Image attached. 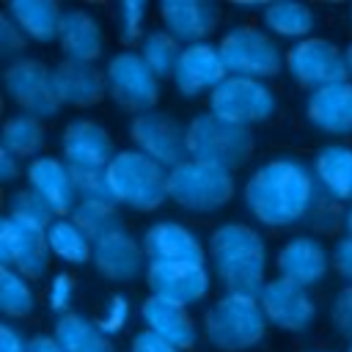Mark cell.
<instances>
[{"instance_id":"cell-44","label":"cell","mask_w":352,"mask_h":352,"mask_svg":"<svg viewBox=\"0 0 352 352\" xmlns=\"http://www.w3.org/2000/svg\"><path fill=\"white\" fill-rule=\"evenodd\" d=\"M330 258H333V270H336L346 283H352V236H341V239L336 242Z\"/></svg>"},{"instance_id":"cell-35","label":"cell","mask_w":352,"mask_h":352,"mask_svg":"<svg viewBox=\"0 0 352 352\" xmlns=\"http://www.w3.org/2000/svg\"><path fill=\"white\" fill-rule=\"evenodd\" d=\"M179 55H182V44H179L168 30H151V33H146V38L140 41V58L146 60V66H148L160 80L173 74Z\"/></svg>"},{"instance_id":"cell-19","label":"cell","mask_w":352,"mask_h":352,"mask_svg":"<svg viewBox=\"0 0 352 352\" xmlns=\"http://www.w3.org/2000/svg\"><path fill=\"white\" fill-rule=\"evenodd\" d=\"M28 184L38 198L47 201L55 217H72L74 206L80 204L72 168L58 157H36L28 165Z\"/></svg>"},{"instance_id":"cell-10","label":"cell","mask_w":352,"mask_h":352,"mask_svg":"<svg viewBox=\"0 0 352 352\" xmlns=\"http://www.w3.org/2000/svg\"><path fill=\"white\" fill-rule=\"evenodd\" d=\"M107 94L116 104L132 113H148L160 99V77L146 66L140 52L121 50L104 66Z\"/></svg>"},{"instance_id":"cell-28","label":"cell","mask_w":352,"mask_h":352,"mask_svg":"<svg viewBox=\"0 0 352 352\" xmlns=\"http://www.w3.org/2000/svg\"><path fill=\"white\" fill-rule=\"evenodd\" d=\"M8 16L28 38L47 44V41H58L63 8L55 0H14L8 6Z\"/></svg>"},{"instance_id":"cell-13","label":"cell","mask_w":352,"mask_h":352,"mask_svg":"<svg viewBox=\"0 0 352 352\" xmlns=\"http://www.w3.org/2000/svg\"><path fill=\"white\" fill-rule=\"evenodd\" d=\"M146 283L154 297L179 302L184 308L201 302L212 289V275L206 264L190 261H148Z\"/></svg>"},{"instance_id":"cell-7","label":"cell","mask_w":352,"mask_h":352,"mask_svg":"<svg viewBox=\"0 0 352 352\" xmlns=\"http://www.w3.org/2000/svg\"><path fill=\"white\" fill-rule=\"evenodd\" d=\"M217 50L231 77H250L267 82L286 63L278 41L253 25H236L228 33H223Z\"/></svg>"},{"instance_id":"cell-4","label":"cell","mask_w":352,"mask_h":352,"mask_svg":"<svg viewBox=\"0 0 352 352\" xmlns=\"http://www.w3.org/2000/svg\"><path fill=\"white\" fill-rule=\"evenodd\" d=\"M267 333V316L258 297L223 294L204 314V336L220 352H242L256 346Z\"/></svg>"},{"instance_id":"cell-40","label":"cell","mask_w":352,"mask_h":352,"mask_svg":"<svg viewBox=\"0 0 352 352\" xmlns=\"http://www.w3.org/2000/svg\"><path fill=\"white\" fill-rule=\"evenodd\" d=\"M72 302H74V278L69 272H58L52 280H50V289H47V305L52 314L63 316L72 311Z\"/></svg>"},{"instance_id":"cell-14","label":"cell","mask_w":352,"mask_h":352,"mask_svg":"<svg viewBox=\"0 0 352 352\" xmlns=\"http://www.w3.org/2000/svg\"><path fill=\"white\" fill-rule=\"evenodd\" d=\"M258 305L270 324L286 333H302L316 319V302L305 286H297L286 278H270L258 294Z\"/></svg>"},{"instance_id":"cell-46","label":"cell","mask_w":352,"mask_h":352,"mask_svg":"<svg viewBox=\"0 0 352 352\" xmlns=\"http://www.w3.org/2000/svg\"><path fill=\"white\" fill-rule=\"evenodd\" d=\"M16 176H19V160L11 151L0 148V179L3 182H14Z\"/></svg>"},{"instance_id":"cell-38","label":"cell","mask_w":352,"mask_h":352,"mask_svg":"<svg viewBox=\"0 0 352 352\" xmlns=\"http://www.w3.org/2000/svg\"><path fill=\"white\" fill-rule=\"evenodd\" d=\"M148 6L143 0H124L118 6V33L124 44H135L138 38L143 41V22H146Z\"/></svg>"},{"instance_id":"cell-31","label":"cell","mask_w":352,"mask_h":352,"mask_svg":"<svg viewBox=\"0 0 352 352\" xmlns=\"http://www.w3.org/2000/svg\"><path fill=\"white\" fill-rule=\"evenodd\" d=\"M47 248L55 258L82 267L94 258V242L88 239V234L72 220V217H58L50 231H47Z\"/></svg>"},{"instance_id":"cell-37","label":"cell","mask_w":352,"mask_h":352,"mask_svg":"<svg viewBox=\"0 0 352 352\" xmlns=\"http://www.w3.org/2000/svg\"><path fill=\"white\" fill-rule=\"evenodd\" d=\"M72 179H74L80 201H110L113 204L104 170H99V168H72Z\"/></svg>"},{"instance_id":"cell-47","label":"cell","mask_w":352,"mask_h":352,"mask_svg":"<svg viewBox=\"0 0 352 352\" xmlns=\"http://www.w3.org/2000/svg\"><path fill=\"white\" fill-rule=\"evenodd\" d=\"M28 352H63L55 336H33L28 341Z\"/></svg>"},{"instance_id":"cell-16","label":"cell","mask_w":352,"mask_h":352,"mask_svg":"<svg viewBox=\"0 0 352 352\" xmlns=\"http://www.w3.org/2000/svg\"><path fill=\"white\" fill-rule=\"evenodd\" d=\"M228 77L217 44L201 41V44H187L182 47V55L176 60V69L170 74L173 88L182 96H201L212 94L223 80Z\"/></svg>"},{"instance_id":"cell-49","label":"cell","mask_w":352,"mask_h":352,"mask_svg":"<svg viewBox=\"0 0 352 352\" xmlns=\"http://www.w3.org/2000/svg\"><path fill=\"white\" fill-rule=\"evenodd\" d=\"M344 52H346V66H349V77H352V44H349Z\"/></svg>"},{"instance_id":"cell-9","label":"cell","mask_w":352,"mask_h":352,"mask_svg":"<svg viewBox=\"0 0 352 352\" xmlns=\"http://www.w3.org/2000/svg\"><path fill=\"white\" fill-rule=\"evenodd\" d=\"M286 69L297 85L311 91L352 80L346 66V52H341L333 41L322 36L294 41L286 52Z\"/></svg>"},{"instance_id":"cell-39","label":"cell","mask_w":352,"mask_h":352,"mask_svg":"<svg viewBox=\"0 0 352 352\" xmlns=\"http://www.w3.org/2000/svg\"><path fill=\"white\" fill-rule=\"evenodd\" d=\"M126 322H129V300H126L124 294H110V297L104 300L99 316H96L99 330H102L107 338H113V336H118V333L126 327Z\"/></svg>"},{"instance_id":"cell-42","label":"cell","mask_w":352,"mask_h":352,"mask_svg":"<svg viewBox=\"0 0 352 352\" xmlns=\"http://www.w3.org/2000/svg\"><path fill=\"white\" fill-rule=\"evenodd\" d=\"M0 50L6 55H14V52L25 50V33L16 28V22L8 14L0 19Z\"/></svg>"},{"instance_id":"cell-3","label":"cell","mask_w":352,"mask_h":352,"mask_svg":"<svg viewBox=\"0 0 352 352\" xmlns=\"http://www.w3.org/2000/svg\"><path fill=\"white\" fill-rule=\"evenodd\" d=\"M113 204L132 212H154L168 198V168L138 148L116 151L104 168Z\"/></svg>"},{"instance_id":"cell-6","label":"cell","mask_w":352,"mask_h":352,"mask_svg":"<svg viewBox=\"0 0 352 352\" xmlns=\"http://www.w3.org/2000/svg\"><path fill=\"white\" fill-rule=\"evenodd\" d=\"M168 198L195 214H209L234 198V176L226 168L184 160L168 170Z\"/></svg>"},{"instance_id":"cell-30","label":"cell","mask_w":352,"mask_h":352,"mask_svg":"<svg viewBox=\"0 0 352 352\" xmlns=\"http://www.w3.org/2000/svg\"><path fill=\"white\" fill-rule=\"evenodd\" d=\"M261 19L267 25L270 33L280 36V38H311V30L316 25V16L308 6L294 3V0H278V3H267L261 11Z\"/></svg>"},{"instance_id":"cell-26","label":"cell","mask_w":352,"mask_h":352,"mask_svg":"<svg viewBox=\"0 0 352 352\" xmlns=\"http://www.w3.org/2000/svg\"><path fill=\"white\" fill-rule=\"evenodd\" d=\"M58 44L66 60L94 63L104 52V33H102L99 19L85 8H66L60 19Z\"/></svg>"},{"instance_id":"cell-48","label":"cell","mask_w":352,"mask_h":352,"mask_svg":"<svg viewBox=\"0 0 352 352\" xmlns=\"http://www.w3.org/2000/svg\"><path fill=\"white\" fill-rule=\"evenodd\" d=\"M344 231H346V236H352V204H349V209L344 212Z\"/></svg>"},{"instance_id":"cell-34","label":"cell","mask_w":352,"mask_h":352,"mask_svg":"<svg viewBox=\"0 0 352 352\" xmlns=\"http://www.w3.org/2000/svg\"><path fill=\"white\" fill-rule=\"evenodd\" d=\"M0 308L8 319H25L36 308V294L28 278L11 267H0Z\"/></svg>"},{"instance_id":"cell-8","label":"cell","mask_w":352,"mask_h":352,"mask_svg":"<svg viewBox=\"0 0 352 352\" xmlns=\"http://www.w3.org/2000/svg\"><path fill=\"white\" fill-rule=\"evenodd\" d=\"M209 113L236 124V126H256L270 121L278 113V96L264 80L250 77H226L209 94Z\"/></svg>"},{"instance_id":"cell-33","label":"cell","mask_w":352,"mask_h":352,"mask_svg":"<svg viewBox=\"0 0 352 352\" xmlns=\"http://www.w3.org/2000/svg\"><path fill=\"white\" fill-rule=\"evenodd\" d=\"M72 220L88 234L91 242L102 239L104 234H110L116 228H124L121 212L110 201H80L72 212Z\"/></svg>"},{"instance_id":"cell-25","label":"cell","mask_w":352,"mask_h":352,"mask_svg":"<svg viewBox=\"0 0 352 352\" xmlns=\"http://www.w3.org/2000/svg\"><path fill=\"white\" fill-rule=\"evenodd\" d=\"M140 319H143V330H151L154 336H160L168 344L179 346L182 352L195 344V336H198L195 319L179 302H170V300L148 294L143 300V305H140Z\"/></svg>"},{"instance_id":"cell-36","label":"cell","mask_w":352,"mask_h":352,"mask_svg":"<svg viewBox=\"0 0 352 352\" xmlns=\"http://www.w3.org/2000/svg\"><path fill=\"white\" fill-rule=\"evenodd\" d=\"M8 217H14L16 223L38 231V234H47L50 226L58 220L55 212L47 206L44 198H38L30 187L28 190H19L14 198H11V206H8Z\"/></svg>"},{"instance_id":"cell-18","label":"cell","mask_w":352,"mask_h":352,"mask_svg":"<svg viewBox=\"0 0 352 352\" xmlns=\"http://www.w3.org/2000/svg\"><path fill=\"white\" fill-rule=\"evenodd\" d=\"M143 258H146L143 245L126 228H116L94 242L91 264L104 280L129 283L148 267V261H143Z\"/></svg>"},{"instance_id":"cell-15","label":"cell","mask_w":352,"mask_h":352,"mask_svg":"<svg viewBox=\"0 0 352 352\" xmlns=\"http://www.w3.org/2000/svg\"><path fill=\"white\" fill-rule=\"evenodd\" d=\"M0 264L16 270L28 280L41 278L50 267L47 234H38L6 214L0 220Z\"/></svg>"},{"instance_id":"cell-17","label":"cell","mask_w":352,"mask_h":352,"mask_svg":"<svg viewBox=\"0 0 352 352\" xmlns=\"http://www.w3.org/2000/svg\"><path fill=\"white\" fill-rule=\"evenodd\" d=\"M60 154L69 168L104 170L116 157L110 132L94 118H74L60 132Z\"/></svg>"},{"instance_id":"cell-12","label":"cell","mask_w":352,"mask_h":352,"mask_svg":"<svg viewBox=\"0 0 352 352\" xmlns=\"http://www.w3.org/2000/svg\"><path fill=\"white\" fill-rule=\"evenodd\" d=\"M129 140L138 151L157 160L168 170L187 160V126L162 110L135 116L129 124Z\"/></svg>"},{"instance_id":"cell-23","label":"cell","mask_w":352,"mask_h":352,"mask_svg":"<svg viewBox=\"0 0 352 352\" xmlns=\"http://www.w3.org/2000/svg\"><path fill=\"white\" fill-rule=\"evenodd\" d=\"M52 88L60 107H91L107 94V80L104 72H99L94 63L60 60L52 69Z\"/></svg>"},{"instance_id":"cell-1","label":"cell","mask_w":352,"mask_h":352,"mask_svg":"<svg viewBox=\"0 0 352 352\" xmlns=\"http://www.w3.org/2000/svg\"><path fill=\"white\" fill-rule=\"evenodd\" d=\"M314 170L294 157L261 162L245 184V206L267 228H289L305 220L316 201Z\"/></svg>"},{"instance_id":"cell-50","label":"cell","mask_w":352,"mask_h":352,"mask_svg":"<svg viewBox=\"0 0 352 352\" xmlns=\"http://www.w3.org/2000/svg\"><path fill=\"white\" fill-rule=\"evenodd\" d=\"M349 25H352V8H349Z\"/></svg>"},{"instance_id":"cell-32","label":"cell","mask_w":352,"mask_h":352,"mask_svg":"<svg viewBox=\"0 0 352 352\" xmlns=\"http://www.w3.org/2000/svg\"><path fill=\"white\" fill-rule=\"evenodd\" d=\"M44 146V126L38 118L28 113H16L3 126V148L11 151L16 160L38 154Z\"/></svg>"},{"instance_id":"cell-22","label":"cell","mask_w":352,"mask_h":352,"mask_svg":"<svg viewBox=\"0 0 352 352\" xmlns=\"http://www.w3.org/2000/svg\"><path fill=\"white\" fill-rule=\"evenodd\" d=\"M143 253L148 261H190V264H206V250L195 231L176 220H160L146 228L143 239Z\"/></svg>"},{"instance_id":"cell-20","label":"cell","mask_w":352,"mask_h":352,"mask_svg":"<svg viewBox=\"0 0 352 352\" xmlns=\"http://www.w3.org/2000/svg\"><path fill=\"white\" fill-rule=\"evenodd\" d=\"M275 267H278V278H286V280L308 289L330 272L333 258L319 239L294 236L280 245V250L275 256Z\"/></svg>"},{"instance_id":"cell-51","label":"cell","mask_w":352,"mask_h":352,"mask_svg":"<svg viewBox=\"0 0 352 352\" xmlns=\"http://www.w3.org/2000/svg\"><path fill=\"white\" fill-rule=\"evenodd\" d=\"M346 352H352V344H346Z\"/></svg>"},{"instance_id":"cell-21","label":"cell","mask_w":352,"mask_h":352,"mask_svg":"<svg viewBox=\"0 0 352 352\" xmlns=\"http://www.w3.org/2000/svg\"><path fill=\"white\" fill-rule=\"evenodd\" d=\"M162 30H168L179 44L206 41L220 19V11L209 0H165L160 6Z\"/></svg>"},{"instance_id":"cell-41","label":"cell","mask_w":352,"mask_h":352,"mask_svg":"<svg viewBox=\"0 0 352 352\" xmlns=\"http://www.w3.org/2000/svg\"><path fill=\"white\" fill-rule=\"evenodd\" d=\"M330 319H333L336 330L352 344V283H346L336 292L333 305H330Z\"/></svg>"},{"instance_id":"cell-43","label":"cell","mask_w":352,"mask_h":352,"mask_svg":"<svg viewBox=\"0 0 352 352\" xmlns=\"http://www.w3.org/2000/svg\"><path fill=\"white\" fill-rule=\"evenodd\" d=\"M129 352H182V349L173 346V344H168L165 338L154 336L151 330H138V333L132 336Z\"/></svg>"},{"instance_id":"cell-11","label":"cell","mask_w":352,"mask_h":352,"mask_svg":"<svg viewBox=\"0 0 352 352\" xmlns=\"http://www.w3.org/2000/svg\"><path fill=\"white\" fill-rule=\"evenodd\" d=\"M8 99L33 118H52L60 110V102L52 88V69L38 58H16L6 66L3 74Z\"/></svg>"},{"instance_id":"cell-29","label":"cell","mask_w":352,"mask_h":352,"mask_svg":"<svg viewBox=\"0 0 352 352\" xmlns=\"http://www.w3.org/2000/svg\"><path fill=\"white\" fill-rule=\"evenodd\" d=\"M52 336L63 352H113L110 338L99 330L96 319H88L77 311L58 316Z\"/></svg>"},{"instance_id":"cell-27","label":"cell","mask_w":352,"mask_h":352,"mask_svg":"<svg viewBox=\"0 0 352 352\" xmlns=\"http://www.w3.org/2000/svg\"><path fill=\"white\" fill-rule=\"evenodd\" d=\"M316 184L336 201L352 204V146L330 143L314 160Z\"/></svg>"},{"instance_id":"cell-5","label":"cell","mask_w":352,"mask_h":352,"mask_svg":"<svg viewBox=\"0 0 352 352\" xmlns=\"http://www.w3.org/2000/svg\"><path fill=\"white\" fill-rule=\"evenodd\" d=\"M253 154V135L214 113H198L187 124V157L226 170L239 168Z\"/></svg>"},{"instance_id":"cell-24","label":"cell","mask_w":352,"mask_h":352,"mask_svg":"<svg viewBox=\"0 0 352 352\" xmlns=\"http://www.w3.org/2000/svg\"><path fill=\"white\" fill-rule=\"evenodd\" d=\"M305 118L324 135H352V80L311 91L305 99Z\"/></svg>"},{"instance_id":"cell-45","label":"cell","mask_w":352,"mask_h":352,"mask_svg":"<svg viewBox=\"0 0 352 352\" xmlns=\"http://www.w3.org/2000/svg\"><path fill=\"white\" fill-rule=\"evenodd\" d=\"M0 352H28V341L11 324H0Z\"/></svg>"},{"instance_id":"cell-2","label":"cell","mask_w":352,"mask_h":352,"mask_svg":"<svg viewBox=\"0 0 352 352\" xmlns=\"http://www.w3.org/2000/svg\"><path fill=\"white\" fill-rule=\"evenodd\" d=\"M209 258L226 294L258 297L267 286V245L248 223H223L209 234Z\"/></svg>"}]
</instances>
